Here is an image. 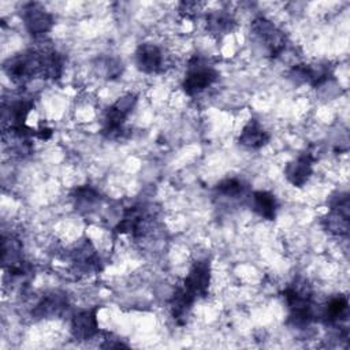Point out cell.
Wrapping results in <instances>:
<instances>
[{"label": "cell", "mask_w": 350, "mask_h": 350, "mask_svg": "<svg viewBox=\"0 0 350 350\" xmlns=\"http://www.w3.org/2000/svg\"><path fill=\"white\" fill-rule=\"evenodd\" d=\"M283 297L290 310V321L294 325H308L313 320V302L309 286L293 283L283 290Z\"/></svg>", "instance_id": "6da1fadb"}, {"label": "cell", "mask_w": 350, "mask_h": 350, "mask_svg": "<svg viewBox=\"0 0 350 350\" xmlns=\"http://www.w3.org/2000/svg\"><path fill=\"white\" fill-rule=\"evenodd\" d=\"M4 71L15 83H26L36 75H42L41 52L29 49L10 57L4 63Z\"/></svg>", "instance_id": "7a4b0ae2"}, {"label": "cell", "mask_w": 350, "mask_h": 350, "mask_svg": "<svg viewBox=\"0 0 350 350\" xmlns=\"http://www.w3.org/2000/svg\"><path fill=\"white\" fill-rule=\"evenodd\" d=\"M217 77L219 72L215 67L208 64L204 59L196 56L189 62L182 88L186 94L194 96L209 88L217 79Z\"/></svg>", "instance_id": "3957f363"}, {"label": "cell", "mask_w": 350, "mask_h": 350, "mask_svg": "<svg viewBox=\"0 0 350 350\" xmlns=\"http://www.w3.org/2000/svg\"><path fill=\"white\" fill-rule=\"evenodd\" d=\"M135 104H137V94L134 93H127L119 97L105 112L103 133L109 138L119 137L123 133L124 122L127 116L131 113Z\"/></svg>", "instance_id": "277c9868"}, {"label": "cell", "mask_w": 350, "mask_h": 350, "mask_svg": "<svg viewBox=\"0 0 350 350\" xmlns=\"http://www.w3.org/2000/svg\"><path fill=\"white\" fill-rule=\"evenodd\" d=\"M253 34L265 44L269 55L276 57L279 56L286 48V36L282 30H279L269 19L264 16H258L252 22L250 26Z\"/></svg>", "instance_id": "5b68a950"}, {"label": "cell", "mask_w": 350, "mask_h": 350, "mask_svg": "<svg viewBox=\"0 0 350 350\" xmlns=\"http://www.w3.org/2000/svg\"><path fill=\"white\" fill-rule=\"evenodd\" d=\"M211 283V262L209 260H200L193 264L187 276L183 280L182 287L193 295L196 299L208 294Z\"/></svg>", "instance_id": "8992f818"}, {"label": "cell", "mask_w": 350, "mask_h": 350, "mask_svg": "<svg viewBox=\"0 0 350 350\" xmlns=\"http://www.w3.org/2000/svg\"><path fill=\"white\" fill-rule=\"evenodd\" d=\"M349 196L339 194L331 202L329 213L324 217V227L335 235H347L349 232Z\"/></svg>", "instance_id": "52a82bcc"}, {"label": "cell", "mask_w": 350, "mask_h": 350, "mask_svg": "<svg viewBox=\"0 0 350 350\" xmlns=\"http://www.w3.org/2000/svg\"><path fill=\"white\" fill-rule=\"evenodd\" d=\"M22 19L27 31L34 37L44 36L53 25V16L40 3L25 4L22 8Z\"/></svg>", "instance_id": "ba28073f"}, {"label": "cell", "mask_w": 350, "mask_h": 350, "mask_svg": "<svg viewBox=\"0 0 350 350\" xmlns=\"http://www.w3.org/2000/svg\"><path fill=\"white\" fill-rule=\"evenodd\" d=\"M34 103L30 98H18L3 107V127L4 131H12L26 127L25 122L29 112L33 109Z\"/></svg>", "instance_id": "9c48e42d"}, {"label": "cell", "mask_w": 350, "mask_h": 350, "mask_svg": "<svg viewBox=\"0 0 350 350\" xmlns=\"http://www.w3.org/2000/svg\"><path fill=\"white\" fill-rule=\"evenodd\" d=\"M291 77L297 82L309 83L313 88H317L332 77V67L327 62L314 63V64H298L291 70Z\"/></svg>", "instance_id": "30bf717a"}, {"label": "cell", "mask_w": 350, "mask_h": 350, "mask_svg": "<svg viewBox=\"0 0 350 350\" xmlns=\"http://www.w3.org/2000/svg\"><path fill=\"white\" fill-rule=\"evenodd\" d=\"M98 308L85 309L77 312L71 319V334L77 340H89L98 334L97 321Z\"/></svg>", "instance_id": "8fae6325"}, {"label": "cell", "mask_w": 350, "mask_h": 350, "mask_svg": "<svg viewBox=\"0 0 350 350\" xmlns=\"http://www.w3.org/2000/svg\"><path fill=\"white\" fill-rule=\"evenodd\" d=\"M135 64L142 72H160L164 64L163 51L154 44H141L135 51Z\"/></svg>", "instance_id": "7c38bea8"}, {"label": "cell", "mask_w": 350, "mask_h": 350, "mask_svg": "<svg viewBox=\"0 0 350 350\" xmlns=\"http://www.w3.org/2000/svg\"><path fill=\"white\" fill-rule=\"evenodd\" d=\"M313 161L314 157L309 152H305L299 154L295 160L290 161L284 168V175L287 180L295 187H302L309 180L313 172Z\"/></svg>", "instance_id": "4fadbf2b"}, {"label": "cell", "mask_w": 350, "mask_h": 350, "mask_svg": "<svg viewBox=\"0 0 350 350\" xmlns=\"http://www.w3.org/2000/svg\"><path fill=\"white\" fill-rule=\"evenodd\" d=\"M146 219H148V213L144 206L141 205L130 206L123 212V216L118 223V226L115 227V231L118 234H131L133 237L142 235Z\"/></svg>", "instance_id": "5bb4252c"}, {"label": "cell", "mask_w": 350, "mask_h": 350, "mask_svg": "<svg viewBox=\"0 0 350 350\" xmlns=\"http://www.w3.org/2000/svg\"><path fill=\"white\" fill-rule=\"evenodd\" d=\"M67 308V297L63 293L52 291L45 294L36 305L31 314L37 319L59 316Z\"/></svg>", "instance_id": "9a60e30c"}, {"label": "cell", "mask_w": 350, "mask_h": 350, "mask_svg": "<svg viewBox=\"0 0 350 350\" xmlns=\"http://www.w3.org/2000/svg\"><path fill=\"white\" fill-rule=\"evenodd\" d=\"M238 141L245 148L258 149L269 141V134L265 131V129L257 119H250L243 126Z\"/></svg>", "instance_id": "2e32d148"}, {"label": "cell", "mask_w": 350, "mask_h": 350, "mask_svg": "<svg viewBox=\"0 0 350 350\" xmlns=\"http://www.w3.org/2000/svg\"><path fill=\"white\" fill-rule=\"evenodd\" d=\"M253 211L265 220H275L278 211V201L275 196L265 190H257L252 194Z\"/></svg>", "instance_id": "e0dca14e"}, {"label": "cell", "mask_w": 350, "mask_h": 350, "mask_svg": "<svg viewBox=\"0 0 350 350\" xmlns=\"http://www.w3.org/2000/svg\"><path fill=\"white\" fill-rule=\"evenodd\" d=\"M235 27L234 18L226 11H213L206 15V30L216 37H223L231 33Z\"/></svg>", "instance_id": "ac0fdd59"}, {"label": "cell", "mask_w": 350, "mask_h": 350, "mask_svg": "<svg viewBox=\"0 0 350 350\" xmlns=\"http://www.w3.org/2000/svg\"><path fill=\"white\" fill-rule=\"evenodd\" d=\"M1 262L4 268L12 269L23 262L22 260V245L14 237H3L1 241Z\"/></svg>", "instance_id": "d6986e66"}, {"label": "cell", "mask_w": 350, "mask_h": 350, "mask_svg": "<svg viewBox=\"0 0 350 350\" xmlns=\"http://www.w3.org/2000/svg\"><path fill=\"white\" fill-rule=\"evenodd\" d=\"M194 301H196V298L193 295H190L182 286L175 290V293H174V295L171 298L170 306H171L172 317L179 324H182L183 320L186 319V316L189 314Z\"/></svg>", "instance_id": "ffe728a7"}, {"label": "cell", "mask_w": 350, "mask_h": 350, "mask_svg": "<svg viewBox=\"0 0 350 350\" xmlns=\"http://www.w3.org/2000/svg\"><path fill=\"white\" fill-rule=\"evenodd\" d=\"M71 198L74 201L75 209L78 212L86 213V212H90L96 206V204L100 201V194L94 187L89 185H83L74 189Z\"/></svg>", "instance_id": "44dd1931"}, {"label": "cell", "mask_w": 350, "mask_h": 350, "mask_svg": "<svg viewBox=\"0 0 350 350\" xmlns=\"http://www.w3.org/2000/svg\"><path fill=\"white\" fill-rule=\"evenodd\" d=\"M74 264L82 271H90L98 268V257L96 254L94 246L89 239L83 241L77 246L72 253Z\"/></svg>", "instance_id": "7402d4cb"}, {"label": "cell", "mask_w": 350, "mask_h": 350, "mask_svg": "<svg viewBox=\"0 0 350 350\" xmlns=\"http://www.w3.org/2000/svg\"><path fill=\"white\" fill-rule=\"evenodd\" d=\"M349 314V301L346 295H335L332 297L324 310V319L329 324H339L345 321Z\"/></svg>", "instance_id": "603a6c76"}, {"label": "cell", "mask_w": 350, "mask_h": 350, "mask_svg": "<svg viewBox=\"0 0 350 350\" xmlns=\"http://www.w3.org/2000/svg\"><path fill=\"white\" fill-rule=\"evenodd\" d=\"M41 52L42 78L56 79L63 71V56L55 49H44Z\"/></svg>", "instance_id": "cb8c5ba5"}, {"label": "cell", "mask_w": 350, "mask_h": 350, "mask_svg": "<svg viewBox=\"0 0 350 350\" xmlns=\"http://www.w3.org/2000/svg\"><path fill=\"white\" fill-rule=\"evenodd\" d=\"M216 191L231 198H237L245 193V185L241 179L227 178L216 185Z\"/></svg>", "instance_id": "d4e9b609"}, {"label": "cell", "mask_w": 350, "mask_h": 350, "mask_svg": "<svg viewBox=\"0 0 350 350\" xmlns=\"http://www.w3.org/2000/svg\"><path fill=\"white\" fill-rule=\"evenodd\" d=\"M201 7L202 4L197 1H182L179 4V12L186 18H193L194 15H197Z\"/></svg>", "instance_id": "484cf974"}, {"label": "cell", "mask_w": 350, "mask_h": 350, "mask_svg": "<svg viewBox=\"0 0 350 350\" xmlns=\"http://www.w3.org/2000/svg\"><path fill=\"white\" fill-rule=\"evenodd\" d=\"M52 135V130L48 127H40L38 130H36V137H38L40 139H49Z\"/></svg>", "instance_id": "4316f807"}]
</instances>
